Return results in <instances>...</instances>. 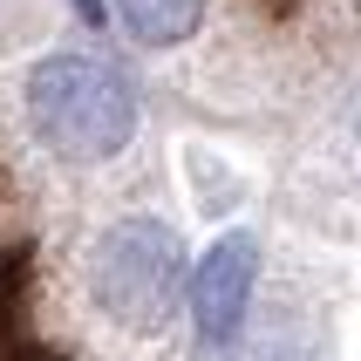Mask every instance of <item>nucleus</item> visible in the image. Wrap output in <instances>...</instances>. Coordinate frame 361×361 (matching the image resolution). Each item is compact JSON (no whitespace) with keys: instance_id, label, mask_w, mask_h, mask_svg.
<instances>
[{"instance_id":"f03ea898","label":"nucleus","mask_w":361,"mask_h":361,"mask_svg":"<svg viewBox=\"0 0 361 361\" xmlns=\"http://www.w3.org/2000/svg\"><path fill=\"white\" fill-rule=\"evenodd\" d=\"M184 293V239L164 219H116L89 245V300L130 334H157Z\"/></svg>"},{"instance_id":"39448f33","label":"nucleus","mask_w":361,"mask_h":361,"mask_svg":"<svg viewBox=\"0 0 361 361\" xmlns=\"http://www.w3.org/2000/svg\"><path fill=\"white\" fill-rule=\"evenodd\" d=\"M75 14L89 20V27H102V14H109V7H102V0H75Z\"/></svg>"},{"instance_id":"f257e3e1","label":"nucleus","mask_w":361,"mask_h":361,"mask_svg":"<svg viewBox=\"0 0 361 361\" xmlns=\"http://www.w3.org/2000/svg\"><path fill=\"white\" fill-rule=\"evenodd\" d=\"M27 123L35 143L68 164L116 157L137 130V89L96 55H48L27 68Z\"/></svg>"},{"instance_id":"7ed1b4c3","label":"nucleus","mask_w":361,"mask_h":361,"mask_svg":"<svg viewBox=\"0 0 361 361\" xmlns=\"http://www.w3.org/2000/svg\"><path fill=\"white\" fill-rule=\"evenodd\" d=\"M259 286V239L252 232H225L198 266H191V314H198V341L225 348L245 321V300Z\"/></svg>"},{"instance_id":"20e7f679","label":"nucleus","mask_w":361,"mask_h":361,"mask_svg":"<svg viewBox=\"0 0 361 361\" xmlns=\"http://www.w3.org/2000/svg\"><path fill=\"white\" fill-rule=\"evenodd\" d=\"M130 35L150 41V48H178L204 27V0H116Z\"/></svg>"}]
</instances>
